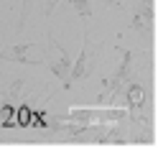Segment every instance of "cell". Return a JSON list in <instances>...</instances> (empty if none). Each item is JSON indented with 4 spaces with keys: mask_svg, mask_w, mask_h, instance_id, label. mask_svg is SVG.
Wrapping results in <instances>:
<instances>
[{
    "mask_svg": "<svg viewBox=\"0 0 158 148\" xmlns=\"http://www.w3.org/2000/svg\"><path fill=\"white\" fill-rule=\"evenodd\" d=\"M100 54H102V46H97L92 38H89V31H87V23H84V33H82V51H79V59L72 64L69 69V79L66 84L72 87L74 82H82V79H89L97 61H100ZM66 87V90H69Z\"/></svg>",
    "mask_w": 158,
    "mask_h": 148,
    "instance_id": "1",
    "label": "cell"
},
{
    "mask_svg": "<svg viewBox=\"0 0 158 148\" xmlns=\"http://www.w3.org/2000/svg\"><path fill=\"white\" fill-rule=\"evenodd\" d=\"M125 117H130L127 110L120 107H72L66 112V120H77V123H120Z\"/></svg>",
    "mask_w": 158,
    "mask_h": 148,
    "instance_id": "2",
    "label": "cell"
},
{
    "mask_svg": "<svg viewBox=\"0 0 158 148\" xmlns=\"http://www.w3.org/2000/svg\"><path fill=\"white\" fill-rule=\"evenodd\" d=\"M0 59L3 61H18V64H44L46 49L41 44H18L0 49Z\"/></svg>",
    "mask_w": 158,
    "mask_h": 148,
    "instance_id": "3",
    "label": "cell"
},
{
    "mask_svg": "<svg viewBox=\"0 0 158 148\" xmlns=\"http://www.w3.org/2000/svg\"><path fill=\"white\" fill-rule=\"evenodd\" d=\"M48 51H51V56L46 54L44 64L54 72V77H59V79H61L64 87H69L66 79H69V69H72V61H69V56H66V51H64V46H59V41H56L54 36H48Z\"/></svg>",
    "mask_w": 158,
    "mask_h": 148,
    "instance_id": "4",
    "label": "cell"
},
{
    "mask_svg": "<svg viewBox=\"0 0 158 148\" xmlns=\"http://www.w3.org/2000/svg\"><path fill=\"white\" fill-rule=\"evenodd\" d=\"M153 26V3H143V8L133 15V28L138 33H148Z\"/></svg>",
    "mask_w": 158,
    "mask_h": 148,
    "instance_id": "5",
    "label": "cell"
},
{
    "mask_svg": "<svg viewBox=\"0 0 158 148\" xmlns=\"http://www.w3.org/2000/svg\"><path fill=\"white\" fill-rule=\"evenodd\" d=\"M127 105H130L133 110H140V107L145 105V90L140 84H133L130 90H127Z\"/></svg>",
    "mask_w": 158,
    "mask_h": 148,
    "instance_id": "6",
    "label": "cell"
},
{
    "mask_svg": "<svg viewBox=\"0 0 158 148\" xmlns=\"http://www.w3.org/2000/svg\"><path fill=\"white\" fill-rule=\"evenodd\" d=\"M66 3L72 5L74 11H77L79 15L84 18V21H87V18H89V15H92V11H89V0H66Z\"/></svg>",
    "mask_w": 158,
    "mask_h": 148,
    "instance_id": "7",
    "label": "cell"
},
{
    "mask_svg": "<svg viewBox=\"0 0 158 148\" xmlns=\"http://www.w3.org/2000/svg\"><path fill=\"white\" fill-rule=\"evenodd\" d=\"M31 117H33V112L31 110H28V107L26 105H21V107H18V110H15V125H31Z\"/></svg>",
    "mask_w": 158,
    "mask_h": 148,
    "instance_id": "8",
    "label": "cell"
},
{
    "mask_svg": "<svg viewBox=\"0 0 158 148\" xmlns=\"http://www.w3.org/2000/svg\"><path fill=\"white\" fill-rule=\"evenodd\" d=\"M31 5H33V0H23V8H21V21H18V33L23 31V26H26V18L28 13H31Z\"/></svg>",
    "mask_w": 158,
    "mask_h": 148,
    "instance_id": "9",
    "label": "cell"
},
{
    "mask_svg": "<svg viewBox=\"0 0 158 148\" xmlns=\"http://www.w3.org/2000/svg\"><path fill=\"white\" fill-rule=\"evenodd\" d=\"M56 3H61V0H44V15H51L54 8H56Z\"/></svg>",
    "mask_w": 158,
    "mask_h": 148,
    "instance_id": "10",
    "label": "cell"
},
{
    "mask_svg": "<svg viewBox=\"0 0 158 148\" xmlns=\"http://www.w3.org/2000/svg\"><path fill=\"white\" fill-rule=\"evenodd\" d=\"M10 115H13V107H10V105H3V107H0V117H5V120H8Z\"/></svg>",
    "mask_w": 158,
    "mask_h": 148,
    "instance_id": "11",
    "label": "cell"
},
{
    "mask_svg": "<svg viewBox=\"0 0 158 148\" xmlns=\"http://www.w3.org/2000/svg\"><path fill=\"white\" fill-rule=\"evenodd\" d=\"M105 3H107V5H115V8H117V5H120V0H105Z\"/></svg>",
    "mask_w": 158,
    "mask_h": 148,
    "instance_id": "12",
    "label": "cell"
},
{
    "mask_svg": "<svg viewBox=\"0 0 158 148\" xmlns=\"http://www.w3.org/2000/svg\"><path fill=\"white\" fill-rule=\"evenodd\" d=\"M140 3H153V0H140Z\"/></svg>",
    "mask_w": 158,
    "mask_h": 148,
    "instance_id": "13",
    "label": "cell"
}]
</instances>
